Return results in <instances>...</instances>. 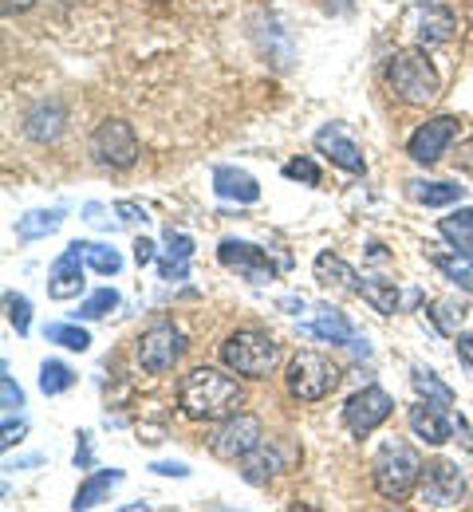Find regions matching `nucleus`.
<instances>
[{"instance_id": "nucleus-1", "label": "nucleus", "mask_w": 473, "mask_h": 512, "mask_svg": "<svg viewBox=\"0 0 473 512\" xmlns=\"http://www.w3.org/2000/svg\"><path fill=\"white\" fill-rule=\"evenodd\" d=\"M241 402H245L241 383L217 367H194L178 383V406L190 422H221V418L237 414Z\"/></svg>"}, {"instance_id": "nucleus-2", "label": "nucleus", "mask_w": 473, "mask_h": 512, "mask_svg": "<svg viewBox=\"0 0 473 512\" xmlns=\"http://www.w3.org/2000/svg\"><path fill=\"white\" fill-rule=\"evenodd\" d=\"M371 481H375V489H379L383 501L403 505L406 497L414 493V485L422 481V457H418V449L410 446V442H399V438L383 442V446L375 449V457H371Z\"/></svg>"}, {"instance_id": "nucleus-3", "label": "nucleus", "mask_w": 473, "mask_h": 512, "mask_svg": "<svg viewBox=\"0 0 473 512\" xmlns=\"http://www.w3.org/2000/svg\"><path fill=\"white\" fill-rule=\"evenodd\" d=\"M221 363H225L233 375H245V379H269L272 367L280 363V343L272 339L269 331L241 327V331L225 335V343H221Z\"/></svg>"}, {"instance_id": "nucleus-4", "label": "nucleus", "mask_w": 473, "mask_h": 512, "mask_svg": "<svg viewBox=\"0 0 473 512\" xmlns=\"http://www.w3.org/2000/svg\"><path fill=\"white\" fill-rule=\"evenodd\" d=\"M387 83L406 107H430L438 99V71L422 52H395L387 64Z\"/></svg>"}, {"instance_id": "nucleus-5", "label": "nucleus", "mask_w": 473, "mask_h": 512, "mask_svg": "<svg viewBox=\"0 0 473 512\" xmlns=\"http://www.w3.org/2000/svg\"><path fill=\"white\" fill-rule=\"evenodd\" d=\"M339 379H343L339 367L320 351H296L292 363H288V375H284L288 394L300 398V402H324L339 386Z\"/></svg>"}, {"instance_id": "nucleus-6", "label": "nucleus", "mask_w": 473, "mask_h": 512, "mask_svg": "<svg viewBox=\"0 0 473 512\" xmlns=\"http://www.w3.org/2000/svg\"><path fill=\"white\" fill-rule=\"evenodd\" d=\"M257 446H265V426L257 414H229L217 422V430L209 434V449L221 461H245Z\"/></svg>"}, {"instance_id": "nucleus-7", "label": "nucleus", "mask_w": 473, "mask_h": 512, "mask_svg": "<svg viewBox=\"0 0 473 512\" xmlns=\"http://www.w3.org/2000/svg\"><path fill=\"white\" fill-rule=\"evenodd\" d=\"M182 351H186V335L174 323H154L138 335L135 359L146 375H166V371H174Z\"/></svg>"}, {"instance_id": "nucleus-8", "label": "nucleus", "mask_w": 473, "mask_h": 512, "mask_svg": "<svg viewBox=\"0 0 473 512\" xmlns=\"http://www.w3.org/2000/svg\"><path fill=\"white\" fill-rule=\"evenodd\" d=\"M91 154L99 166H111V170H131L138 162V134L131 123L123 119H107L99 123L91 134Z\"/></svg>"}, {"instance_id": "nucleus-9", "label": "nucleus", "mask_w": 473, "mask_h": 512, "mask_svg": "<svg viewBox=\"0 0 473 512\" xmlns=\"http://www.w3.org/2000/svg\"><path fill=\"white\" fill-rule=\"evenodd\" d=\"M466 497V481L458 473V465L450 461H430L422 469V481H418V501L426 509H458Z\"/></svg>"}, {"instance_id": "nucleus-10", "label": "nucleus", "mask_w": 473, "mask_h": 512, "mask_svg": "<svg viewBox=\"0 0 473 512\" xmlns=\"http://www.w3.org/2000/svg\"><path fill=\"white\" fill-rule=\"evenodd\" d=\"M391 410H395V398L383 390V386H363L359 394H351L347 398V406H343V422H347V430L351 434H375L387 418H391Z\"/></svg>"}, {"instance_id": "nucleus-11", "label": "nucleus", "mask_w": 473, "mask_h": 512, "mask_svg": "<svg viewBox=\"0 0 473 512\" xmlns=\"http://www.w3.org/2000/svg\"><path fill=\"white\" fill-rule=\"evenodd\" d=\"M454 138H458V119H454V115H438V119L422 123V127L406 138V154H410L418 166H434V162L454 146Z\"/></svg>"}, {"instance_id": "nucleus-12", "label": "nucleus", "mask_w": 473, "mask_h": 512, "mask_svg": "<svg viewBox=\"0 0 473 512\" xmlns=\"http://www.w3.org/2000/svg\"><path fill=\"white\" fill-rule=\"evenodd\" d=\"M217 260L229 268V272H237V276H245L249 284H269L272 276H276V264L269 260L265 249H257V245H249V241H221L217 245Z\"/></svg>"}, {"instance_id": "nucleus-13", "label": "nucleus", "mask_w": 473, "mask_h": 512, "mask_svg": "<svg viewBox=\"0 0 473 512\" xmlns=\"http://www.w3.org/2000/svg\"><path fill=\"white\" fill-rule=\"evenodd\" d=\"M83 260H87V241H71L68 249L56 256L52 276H48L52 300H75L83 292Z\"/></svg>"}, {"instance_id": "nucleus-14", "label": "nucleus", "mask_w": 473, "mask_h": 512, "mask_svg": "<svg viewBox=\"0 0 473 512\" xmlns=\"http://www.w3.org/2000/svg\"><path fill=\"white\" fill-rule=\"evenodd\" d=\"M316 150L339 166V170H347V174H367V162H363V150L336 127V123H328V127L316 130Z\"/></svg>"}, {"instance_id": "nucleus-15", "label": "nucleus", "mask_w": 473, "mask_h": 512, "mask_svg": "<svg viewBox=\"0 0 473 512\" xmlns=\"http://www.w3.org/2000/svg\"><path fill=\"white\" fill-rule=\"evenodd\" d=\"M64 127H68V111H64L60 99H40L24 115V134L32 142H56L64 134Z\"/></svg>"}, {"instance_id": "nucleus-16", "label": "nucleus", "mask_w": 473, "mask_h": 512, "mask_svg": "<svg viewBox=\"0 0 473 512\" xmlns=\"http://www.w3.org/2000/svg\"><path fill=\"white\" fill-rule=\"evenodd\" d=\"M406 422H410L414 438H422L426 446H446V442L454 438V426H450V418H446V410H442L438 402H426V406L418 402V406H410Z\"/></svg>"}, {"instance_id": "nucleus-17", "label": "nucleus", "mask_w": 473, "mask_h": 512, "mask_svg": "<svg viewBox=\"0 0 473 512\" xmlns=\"http://www.w3.org/2000/svg\"><path fill=\"white\" fill-rule=\"evenodd\" d=\"M213 190L221 193V197H229V201H237V205L261 201L257 178L245 174V170H237V166H217V170H213Z\"/></svg>"}, {"instance_id": "nucleus-18", "label": "nucleus", "mask_w": 473, "mask_h": 512, "mask_svg": "<svg viewBox=\"0 0 473 512\" xmlns=\"http://www.w3.org/2000/svg\"><path fill=\"white\" fill-rule=\"evenodd\" d=\"M454 12L450 8H438V4H426L418 8V24H414V36L422 48H434V44H446L454 36Z\"/></svg>"}, {"instance_id": "nucleus-19", "label": "nucleus", "mask_w": 473, "mask_h": 512, "mask_svg": "<svg viewBox=\"0 0 473 512\" xmlns=\"http://www.w3.org/2000/svg\"><path fill=\"white\" fill-rule=\"evenodd\" d=\"M316 280L324 284V288H336V292H351V296H359V288H363V280L355 276V268L336 253H320L316 256Z\"/></svg>"}, {"instance_id": "nucleus-20", "label": "nucleus", "mask_w": 473, "mask_h": 512, "mask_svg": "<svg viewBox=\"0 0 473 512\" xmlns=\"http://www.w3.org/2000/svg\"><path fill=\"white\" fill-rule=\"evenodd\" d=\"M190 260H194V241H190L186 233L166 229V253H162V260H158L162 280H186Z\"/></svg>"}, {"instance_id": "nucleus-21", "label": "nucleus", "mask_w": 473, "mask_h": 512, "mask_svg": "<svg viewBox=\"0 0 473 512\" xmlns=\"http://www.w3.org/2000/svg\"><path fill=\"white\" fill-rule=\"evenodd\" d=\"M308 331L328 339V343H339V347H367V339H359V331L343 320V312H336V308H324L316 320L308 323Z\"/></svg>"}, {"instance_id": "nucleus-22", "label": "nucleus", "mask_w": 473, "mask_h": 512, "mask_svg": "<svg viewBox=\"0 0 473 512\" xmlns=\"http://www.w3.org/2000/svg\"><path fill=\"white\" fill-rule=\"evenodd\" d=\"M123 481V469H99V473H91L83 485H79V493H75V501H71V509L83 512V509H95L115 485Z\"/></svg>"}, {"instance_id": "nucleus-23", "label": "nucleus", "mask_w": 473, "mask_h": 512, "mask_svg": "<svg viewBox=\"0 0 473 512\" xmlns=\"http://www.w3.org/2000/svg\"><path fill=\"white\" fill-rule=\"evenodd\" d=\"M438 233L454 245V253L473 260V209H458V213L442 217V221H438Z\"/></svg>"}, {"instance_id": "nucleus-24", "label": "nucleus", "mask_w": 473, "mask_h": 512, "mask_svg": "<svg viewBox=\"0 0 473 512\" xmlns=\"http://www.w3.org/2000/svg\"><path fill=\"white\" fill-rule=\"evenodd\" d=\"M280 469H284V457L269 446H257L245 461H241V477H245L249 485H265V481H272Z\"/></svg>"}, {"instance_id": "nucleus-25", "label": "nucleus", "mask_w": 473, "mask_h": 512, "mask_svg": "<svg viewBox=\"0 0 473 512\" xmlns=\"http://www.w3.org/2000/svg\"><path fill=\"white\" fill-rule=\"evenodd\" d=\"M60 225H64V213H60V209H32V213H24V217L16 221V237H20V241H44V237H52Z\"/></svg>"}, {"instance_id": "nucleus-26", "label": "nucleus", "mask_w": 473, "mask_h": 512, "mask_svg": "<svg viewBox=\"0 0 473 512\" xmlns=\"http://www.w3.org/2000/svg\"><path fill=\"white\" fill-rule=\"evenodd\" d=\"M359 296L379 312V316H395L399 312V288L395 280H379V276H363V288Z\"/></svg>"}, {"instance_id": "nucleus-27", "label": "nucleus", "mask_w": 473, "mask_h": 512, "mask_svg": "<svg viewBox=\"0 0 473 512\" xmlns=\"http://www.w3.org/2000/svg\"><path fill=\"white\" fill-rule=\"evenodd\" d=\"M462 193H466V186H458V182H410V197L422 205H434V209L454 205Z\"/></svg>"}, {"instance_id": "nucleus-28", "label": "nucleus", "mask_w": 473, "mask_h": 512, "mask_svg": "<svg viewBox=\"0 0 473 512\" xmlns=\"http://www.w3.org/2000/svg\"><path fill=\"white\" fill-rule=\"evenodd\" d=\"M71 386H75V371H71L68 363L48 359V363L40 367V390H44V394H64Z\"/></svg>"}, {"instance_id": "nucleus-29", "label": "nucleus", "mask_w": 473, "mask_h": 512, "mask_svg": "<svg viewBox=\"0 0 473 512\" xmlns=\"http://www.w3.org/2000/svg\"><path fill=\"white\" fill-rule=\"evenodd\" d=\"M44 335H48L52 343L68 347V351H87V347H91V335H87L79 323H48Z\"/></svg>"}, {"instance_id": "nucleus-30", "label": "nucleus", "mask_w": 473, "mask_h": 512, "mask_svg": "<svg viewBox=\"0 0 473 512\" xmlns=\"http://www.w3.org/2000/svg\"><path fill=\"white\" fill-rule=\"evenodd\" d=\"M414 386H418V394H426V402H438V406H450L454 402V390L442 383L434 371L414 367Z\"/></svg>"}, {"instance_id": "nucleus-31", "label": "nucleus", "mask_w": 473, "mask_h": 512, "mask_svg": "<svg viewBox=\"0 0 473 512\" xmlns=\"http://www.w3.org/2000/svg\"><path fill=\"white\" fill-rule=\"evenodd\" d=\"M115 308H119V292H115V288H99L95 296H87V300L79 304L75 316H83V320H103V316L115 312Z\"/></svg>"}, {"instance_id": "nucleus-32", "label": "nucleus", "mask_w": 473, "mask_h": 512, "mask_svg": "<svg viewBox=\"0 0 473 512\" xmlns=\"http://www.w3.org/2000/svg\"><path fill=\"white\" fill-rule=\"evenodd\" d=\"M4 308H8V323L16 327V335H28V327H32V304H28V296L4 292Z\"/></svg>"}, {"instance_id": "nucleus-33", "label": "nucleus", "mask_w": 473, "mask_h": 512, "mask_svg": "<svg viewBox=\"0 0 473 512\" xmlns=\"http://www.w3.org/2000/svg\"><path fill=\"white\" fill-rule=\"evenodd\" d=\"M87 264L99 272V276H115L123 268V256L115 253L111 245H87Z\"/></svg>"}, {"instance_id": "nucleus-34", "label": "nucleus", "mask_w": 473, "mask_h": 512, "mask_svg": "<svg viewBox=\"0 0 473 512\" xmlns=\"http://www.w3.org/2000/svg\"><path fill=\"white\" fill-rule=\"evenodd\" d=\"M434 264L454 280V284H462V288H470L473 292V268H470V256H462V260H454V256H434Z\"/></svg>"}, {"instance_id": "nucleus-35", "label": "nucleus", "mask_w": 473, "mask_h": 512, "mask_svg": "<svg viewBox=\"0 0 473 512\" xmlns=\"http://www.w3.org/2000/svg\"><path fill=\"white\" fill-rule=\"evenodd\" d=\"M284 178H292V182H308V186H320V170H316V162H308V158H292V162L284 166Z\"/></svg>"}, {"instance_id": "nucleus-36", "label": "nucleus", "mask_w": 473, "mask_h": 512, "mask_svg": "<svg viewBox=\"0 0 473 512\" xmlns=\"http://www.w3.org/2000/svg\"><path fill=\"white\" fill-rule=\"evenodd\" d=\"M0 398H4V414H12V410H20V406H24V390L12 383L8 367H4V375H0Z\"/></svg>"}, {"instance_id": "nucleus-37", "label": "nucleus", "mask_w": 473, "mask_h": 512, "mask_svg": "<svg viewBox=\"0 0 473 512\" xmlns=\"http://www.w3.org/2000/svg\"><path fill=\"white\" fill-rule=\"evenodd\" d=\"M24 434H28V426H24V422H12V414H8V418H4V438H0V446L12 449L16 442H24Z\"/></svg>"}, {"instance_id": "nucleus-38", "label": "nucleus", "mask_w": 473, "mask_h": 512, "mask_svg": "<svg viewBox=\"0 0 473 512\" xmlns=\"http://www.w3.org/2000/svg\"><path fill=\"white\" fill-rule=\"evenodd\" d=\"M462 308H454V304H438V327L442 331H454V323H462Z\"/></svg>"}, {"instance_id": "nucleus-39", "label": "nucleus", "mask_w": 473, "mask_h": 512, "mask_svg": "<svg viewBox=\"0 0 473 512\" xmlns=\"http://www.w3.org/2000/svg\"><path fill=\"white\" fill-rule=\"evenodd\" d=\"M154 256H158V245H154V241H146V237H138V241H135L138 268H142V264H154Z\"/></svg>"}, {"instance_id": "nucleus-40", "label": "nucleus", "mask_w": 473, "mask_h": 512, "mask_svg": "<svg viewBox=\"0 0 473 512\" xmlns=\"http://www.w3.org/2000/svg\"><path fill=\"white\" fill-rule=\"evenodd\" d=\"M150 469H154V473H162V477H190V469H186L182 461H154Z\"/></svg>"}, {"instance_id": "nucleus-41", "label": "nucleus", "mask_w": 473, "mask_h": 512, "mask_svg": "<svg viewBox=\"0 0 473 512\" xmlns=\"http://www.w3.org/2000/svg\"><path fill=\"white\" fill-rule=\"evenodd\" d=\"M115 213H119L123 221H131V225H135V221H146V209H138L135 201H119V205H115Z\"/></svg>"}, {"instance_id": "nucleus-42", "label": "nucleus", "mask_w": 473, "mask_h": 512, "mask_svg": "<svg viewBox=\"0 0 473 512\" xmlns=\"http://www.w3.org/2000/svg\"><path fill=\"white\" fill-rule=\"evenodd\" d=\"M75 465L79 469H91V438L79 434V446H75Z\"/></svg>"}, {"instance_id": "nucleus-43", "label": "nucleus", "mask_w": 473, "mask_h": 512, "mask_svg": "<svg viewBox=\"0 0 473 512\" xmlns=\"http://www.w3.org/2000/svg\"><path fill=\"white\" fill-rule=\"evenodd\" d=\"M458 355H462V363L470 367L473 375V335H458Z\"/></svg>"}, {"instance_id": "nucleus-44", "label": "nucleus", "mask_w": 473, "mask_h": 512, "mask_svg": "<svg viewBox=\"0 0 473 512\" xmlns=\"http://www.w3.org/2000/svg\"><path fill=\"white\" fill-rule=\"evenodd\" d=\"M32 8V0H4V12L12 16V12H28Z\"/></svg>"}]
</instances>
